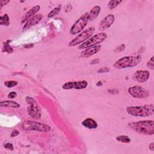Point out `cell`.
I'll use <instances>...</instances> for the list:
<instances>
[{"label": "cell", "instance_id": "25", "mask_svg": "<svg viewBox=\"0 0 154 154\" xmlns=\"http://www.w3.org/2000/svg\"><path fill=\"white\" fill-rule=\"evenodd\" d=\"M153 58H154V57L152 56L150 58V59L149 60V61L147 63V67L149 68L151 70H153L154 69V60H153Z\"/></svg>", "mask_w": 154, "mask_h": 154}, {"label": "cell", "instance_id": "15", "mask_svg": "<svg viewBox=\"0 0 154 154\" xmlns=\"http://www.w3.org/2000/svg\"><path fill=\"white\" fill-rule=\"evenodd\" d=\"M40 8V6L37 5H35L33 7H32L30 10H29L25 14V15L22 17V20H21V23H23L24 22H26V21H28L31 17H32V16H34V14L38 11V10Z\"/></svg>", "mask_w": 154, "mask_h": 154}, {"label": "cell", "instance_id": "11", "mask_svg": "<svg viewBox=\"0 0 154 154\" xmlns=\"http://www.w3.org/2000/svg\"><path fill=\"white\" fill-rule=\"evenodd\" d=\"M114 20L115 17L113 14H108L100 21L99 25V29L100 31H103L109 28L114 23Z\"/></svg>", "mask_w": 154, "mask_h": 154}, {"label": "cell", "instance_id": "35", "mask_svg": "<svg viewBox=\"0 0 154 154\" xmlns=\"http://www.w3.org/2000/svg\"><path fill=\"white\" fill-rule=\"evenodd\" d=\"M102 85V81H98V82L96 84V85L97 86H100Z\"/></svg>", "mask_w": 154, "mask_h": 154}, {"label": "cell", "instance_id": "23", "mask_svg": "<svg viewBox=\"0 0 154 154\" xmlns=\"http://www.w3.org/2000/svg\"><path fill=\"white\" fill-rule=\"evenodd\" d=\"M10 41V40H7V42H5L4 43V47H3V49H2V51L3 52H7L8 54H10V53H12L13 51V48L10 46L9 45V42Z\"/></svg>", "mask_w": 154, "mask_h": 154}, {"label": "cell", "instance_id": "3", "mask_svg": "<svg viewBox=\"0 0 154 154\" xmlns=\"http://www.w3.org/2000/svg\"><path fill=\"white\" fill-rule=\"evenodd\" d=\"M141 56L140 55L123 57L116 61L113 64V67L118 69L133 67L137 66L141 62Z\"/></svg>", "mask_w": 154, "mask_h": 154}, {"label": "cell", "instance_id": "16", "mask_svg": "<svg viewBox=\"0 0 154 154\" xmlns=\"http://www.w3.org/2000/svg\"><path fill=\"white\" fill-rule=\"evenodd\" d=\"M81 125L86 128L93 129L97 128V122L91 118H87L81 122Z\"/></svg>", "mask_w": 154, "mask_h": 154}, {"label": "cell", "instance_id": "6", "mask_svg": "<svg viewBox=\"0 0 154 154\" xmlns=\"http://www.w3.org/2000/svg\"><path fill=\"white\" fill-rule=\"evenodd\" d=\"M107 38V35L105 32H100L97 34L94 35L93 36L91 37L87 40L78 46L79 49H87L88 48L100 44L104 42L106 38Z\"/></svg>", "mask_w": 154, "mask_h": 154}, {"label": "cell", "instance_id": "1", "mask_svg": "<svg viewBox=\"0 0 154 154\" xmlns=\"http://www.w3.org/2000/svg\"><path fill=\"white\" fill-rule=\"evenodd\" d=\"M128 125L131 129L138 134L145 135H152L154 134L153 120H142L131 122Z\"/></svg>", "mask_w": 154, "mask_h": 154}, {"label": "cell", "instance_id": "9", "mask_svg": "<svg viewBox=\"0 0 154 154\" xmlns=\"http://www.w3.org/2000/svg\"><path fill=\"white\" fill-rule=\"evenodd\" d=\"M128 93L134 98L145 99L149 96V91L140 85H134L128 89Z\"/></svg>", "mask_w": 154, "mask_h": 154}, {"label": "cell", "instance_id": "18", "mask_svg": "<svg viewBox=\"0 0 154 154\" xmlns=\"http://www.w3.org/2000/svg\"><path fill=\"white\" fill-rule=\"evenodd\" d=\"M1 107H7V108H18L20 107V104L17 102L13 100H4L1 101L0 103Z\"/></svg>", "mask_w": 154, "mask_h": 154}, {"label": "cell", "instance_id": "32", "mask_svg": "<svg viewBox=\"0 0 154 154\" xmlns=\"http://www.w3.org/2000/svg\"><path fill=\"white\" fill-rule=\"evenodd\" d=\"M8 2H10V1H4V0H1L0 1V5H1V7L0 8H1L4 5H5L7 4H8Z\"/></svg>", "mask_w": 154, "mask_h": 154}, {"label": "cell", "instance_id": "29", "mask_svg": "<svg viewBox=\"0 0 154 154\" xmlns=\"http://www.w3.org/2000/svg\"><path fill=\"white\" fill-rule=\"evenodd\" d=\"M7 96L10 99H13L17 96V93L15 91H11L8 93Z\"/></svg>", "mask_w": 154, "mask_h": 154}, {"label": "cell", "instance_id": "33", "mask_svg": "<svg viewBox=\"0 0 154 154\" xmlns=\"http://www.w3.org/2000/svg\"><path fill=\"white\" fill-rule=\"evenodd\" d=\"M149 148L150 150H151L152 151H154V142H152L149 144Z\"/></svg>", "mask_w": 154, "mask_h": 154}, {"label": "cell", "instance_id": "28", "mask_svg": "<svg viewBox=\"0 0 154 154\" xmlns=\"http://www.w3.org/2000/svg\"><path fill=\"white\" fill-rule=\"evenodd\" d=\"M109 71V69L108 67H103L101 69H99L97 70V73H106Z\"/></svg>", "mask_w": 154, "mask_h": 154}, {"label": "cell", "instance_id": "34", "mask_svg": "<svg viewBox=\"0 0 154 154\" xmlns=\"http://www.w3.org/2000/svg\"><path fill=\"white\" fill-rule=\"evenodd\" d=\"M99 59H94L93 60H92L91 61V64H97L98 63H99Z\"/></svg>", "mask_w": 154, "mask_h": 154}, {"label": "cell", "instance_id": "13", "mask_svg": "<svg viewBox=\"0 0 154 154\" xmlns=\"http://www.w3.org/2000/svg\"><path fill=\"white\" fill-rule=\"evenodd\" d=\"M43 18V15L42 14H36L34 15V16H32V17H31L28 21H26L25 23V25L23 26L22 28V31H24L25 30H27L28 29H29L30 28L36 25L37 24H38L41 20Z\"/></svg>", "mask_w": 154, "mask_h": 154}, {"label": "cell", "instance_id": "5", "mask_svg": "<svg viewBox=\"0 0 154 154\" xmlns=\"http://www.w3.org/2000/svg\"><path fill=\"white\" fill-rule=\"evenodd\" d=\"M25 101L29 105L27 108L28 114L32 119H40L42 116L41 109L36 100L31 97L26 96Z\"/></svg>", "mask_w": 154, "mask_h": 154}, {"label": "cell", "instance_id": "22", "mask_svg": "<svg viewBox=\"0 0 154 154\" xmlns=\"http://www.w3.org/2000/svg\"><path fill=\"white\" fill-rule=\"evenodd\" d=\"M122 2V1H117V0L109 1L108 4V7L109 9L112 10V9L115 8L116 7H117Z\"/></svg>", "mask_w": 154, "mask_h": 154}, {"label": "cell", "instance_id": "10", "mask_svg": "<svg viewBox=\"0 0 154 154\" xmlns=\"http://www.w3.org/2000/svg\"><path fill=\"white\" fill-rule=\"evenodd\" d=\"M88 85V82L85 80L79 81H73V82H67L62 85V88L64 90L70 89H77L81 90L85 88Z\"/></svg>", "mask_w": 154, "mask_h": 154}, {"label": "cell", "instance_id": "14", "mask_svg": "<svg viewBox=\"0 0 154 154\" xmlns=\"http://www.w3.org/2000/svg\"><path fill=\"white\" fill-rule=\"evenodd\" d=\"M101 46L100 45H96L94 46H92L85 49L84 51L81 53V56L84 58H88L96 54H97L100 49Z\"/></svg>", "mask_w": 154, "mask_h": 154}, {"label": "cell", "instance_id": "21", "mask_svg": "<svg viewBox=\"0 0 154 154\" xmlns=\"http://www.w3.org/2000/svg\"><path fill=\"white\" fill-rule=\"evenodd\" d=\"M0 24L5 26H8L10 25V19L7 14H5L0 17Z\"/></svg>", "mask_w": 154, "mask_h": 154}, {"label": "cell", "instance_id": "17", "mask_svg": "<svg viewBox=\"0 0 154 154\" xmlns=\"http://www.w3.org/2000/svg\"><path fill=\"white\" fill-rule=\"evenodd\" d=\"M101 10V8L99 5L94 6L88 12V17L89 20H94L97 17Z\"/></svg>", "mask_w": 154, "mask_h": 154}, {"label": "cell", "instance_id": "24", "mask_svg": "<svg viewBox=\"0 0 154 154\" xmlns=\"http://www.w3.org/2000/svg\"><path fill=\"white\" fill-rule=\"evenodd\" d=\"M17 84H18V82L16 81H13V80L7 81L4 82V85L7 88H12V87L17 85Z\"/></svg>", "mask_w": 154, "mask_h": 154}, {"label": "cell", "instance_id": "26", "mask_svg": "<svg viewBox=\"0 0 154 154\" xmlns=\"http://www.w3.org/2000/svg\"><path fill=\"white\" fill-rule=\"evenodd\" d=\"M125 45L123 43V44L119 45V46H117V47L115 49V50H114V51L116 53H120V52L123 51L125 50Z\"/></svg>", "mask_w": 154, "mask_h": 154}, {"label": "cell", "instance_id": "19", "mask_svg": "<svg viewBox=\"0 0 154 154\" xmlns=\"http://www.w3.org/2000/svg\"><path fill=\"white\" fill-rule=\"evenodd\" d=\"M61 4H59L58 6H57L56 7H55L53 10H52L48 14V17L49 18H51V17H52L55 16H56L57 14H58L60 10H61Z\"/></svg>", "mask_w": 154, "mask_h": 154}, {"label": "cell", "instance_id": "12", "mask_svg": "<svg viewBox=\"0 0 154 154\" xmlns=\"http://www.w3.org/2000/svg\"><path fill=\"white\" fill-rule=\"evenodd\" d=\"M150 75V72L148 70H138L135 72L133 78L136 81L140 83H143L149 79Z\"/></svg>", "mask_w": 154, "mask_h": 154}, {"label": "cell", "instance_id": "7", "mask_svg": "<svg viewBox=\"0 0 154 154\" xmlns=\"http://www.w3.org/2000/svg\"><path fill=\"white\" fill-rule=\"evenodd\" d=\"M88 21V13H86L81 16L71 26L70 29V34L72 35H75L81 32L87 26Z\"/></svg>", "mask_w": 154, "mask_h": 154}, {"label": "cell", "instance_id": "20", "mask_svg": "<svg viewBox=\"0 0 154 154\" xmlns=\"http://www.w3.org/2000/svg\"><path fill=\"white\" fill-rule=\"evenodd\" d=\"M116 140L119 142L123 143H129L131 141V138L128 136L124 135H118L116 137Z\"/></svg>", "mask_w": 154, "mask_h": 154}, {"label": "cell", "instance_id": "2", "mask_svg": "<svg viewBox=\"0 0 154 154\" xmlns=\"http://www.w3.org/2000/svg\"><path fill=\"white\" fill-rule=\"evenodd\" d=\"M126 111L129 115L134 117H149L154 114V106L153 104L130 106L126 108Z\"/></svg>", "mask_w": 154, "mask_h": 154}, {"label": "cell", "instance_id": "27", "mask_svg": "<svg viewBox=\"0 0 154 154\" xmlns=\"http://www.w3.org/2000/svg\"><path fill=\"white\" fill-rule=\"evenodd\" d=\"M4 147L8 149V150H13V146L11 143H5L4 145Z\"/></svg>", "mask_w": 154, "mask_h": 154}, {"label": "cell", "instance_id": "30", "mask_svg": "<svg viewBox=\"0 0 154 154\" xmlns=\"http://www.w3.org/2000/svg\"><path fill=\"white\" fill-rule=\"evenodd\" d=\"M72 9V7L71 5V4H67L64 8V11L65 12H69L71 11V10Z\"/></svg>", "mask_w": 154, "mask_h": 154}, {"label": "cell", "instance_id": "31", "mask_svg": "<svg viewBox=\"0 0 154 154\" xmlns=\"http://www.w3.org/2000/svg\"><path fill=\"white\" fill-rule=\"evenodd\" d=\"M19 134V132L17 130L14 129V130H13V131L11 132V134H10V137H14L18 135Z\"/></svg>", "mask_w": 154, "mask_h": 154}, {"label": "cell", "instance_id": "4", "mask_svg": "<svg viewBox=\"0 0 154 154\" xmlns=\"http://www.w3.org/2000/svg\"><path fill=\"white\" fill-rule=\"evenodd\" d=\"M22 128L25 131H35L42 132H47L51 130V128L47 124L27 120L22 123Z\"/></svg>", "mask_w": 154, "mask_h": 154}, {"label": "cell", "instance_id": "8", "mask_svg": "<svg viewBox=\"0 0 154 154\" xmlns=\"http://www.w3.org/2000/svg\"><path fill=\"white\" fill-rule=\"evenodd\" d=\"M94 28L93 26H91L87 29L82 31L81 32H80L79 34H78L69 43V46H75L78 45H80L92 36L94 32Z\"/></svg>", "mask_w": 154, "mask_h": 154}]
</instances>
